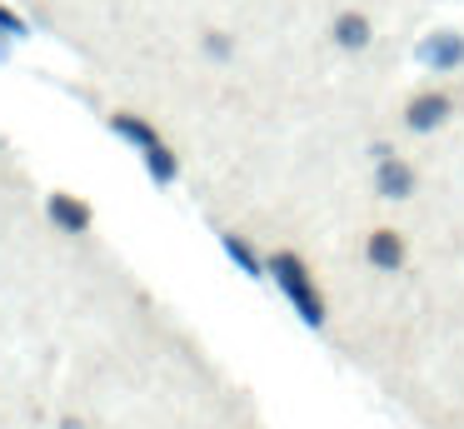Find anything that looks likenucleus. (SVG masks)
<instances>
[{
    "instance_id": "obj_1",
    "label": "nucleus",
    "mask_w": 464,
    "mask_h": 429,
    "mask_svg": "<svg viewBox=\"0 0 464 429\" xmlns=\"http://www.w3.org/2000/svg\"><path fill=\"white\" fill-rule=\"evenodd\" d=\"M270 279H275V289L290 299V309L300 315L304 329L320 335V329L330 325V299H324L320 285H314V269L304 265V255H295V249H285V245L270 249Z\"/></svg>"
},
{
    "instance_id": "obj_2",
    "label": "nucleus",
    "mask_w": 464,
    "mask_h": 429,
    "mask_svg": "<svg viewBox=\"0 0 464 429\" xmlns=\"http://www.w3.org/2000/svg\"><path fill=\"white\" fill-rule=\"evenodd\" d=\"M454 115H459V95H454L450 85H420V90H410L404 105H400L404 135H440Z\"/></svg>"
},
{
    "instance_id": "obj_3",
    "label": "nucleus",
    "mask_w": 464,
    "mask_h": 429,
    "mask_svg": "<svg viewBox=\"0 0 464 429\" xmlns=\"http://www.w3.org/2000/svg\"><path fill=\"white\" fill-rule=\"evenodd\" d=\"M370 170H374V195H380L384 205H404V200H414V190H420L414 160H404L390 140H374L370 145Z\"/></svg>"
},
{
    "instance_id": "obj_4",
    "label": "nucleus",
    "mask_w": 464,
    "mask_h": 429,
    "mask_svg": "<svg viewBox=\"0 0 464 429\" xmlns=\"http://www.w3.org/2000/svg\"><path fill=\"white\" fill-rule=\"evenodd\" d=\"M364 265L374 275H400L410 265V235L400 225H374L364 229Z\"/></svg>"
},
{
    "instance_id": "obj_5",
    "label": "nucleus",
    "mask_w": 464,
    "mask_h": 429,
    "mask_svg": "<svg viewBox=\"0 0 464 429\" xmlns=\"http://www.w3.org/2000/svg\"><path fill=\"white\" fill-rule=\"evenodd\" d=\"M414 65L430 70V75H454V70H464V30H430V35L414 45Z\"/></svg>"
},
{
    "instance_id": "obj_6",
    "label": "nucleus",
    "mask_w": 464,
    "mask_h": 429,
    "mask_svg": "<svg viewBox=\"0 0 464 429\" xmlns=\"http://www.w3.org/2000/svg\"><path fill=\"white\" fill-rule=\"evenodd\" d=\"M324 35H330V45L340 50V55H364V50L374 45V15L360 5H344L330 15V30H324Z\"/></svg>"
},
{
    "instance_id": "obj_7",
    "label": "nucleus",
    "mask_w": 464,
    "mask_h": 429,
    "mask_svg": "<svg viewBox=\"0 0 464 429\" xmlns=\"http://www.w3.org/2000/svg\"><path fill=\"white\" fill-rule=\"evenodd\" d=\"M45 219H51L61 235H91L95 229V205L85 195H75V190H51L45 195Z\"/></svg>"
},
{
    "instance_id": "obj_8",
    "label": "nucleus",
    "mask_w": 464,
    "mask_h": 429,
    "mask_svg": "<svg viewBox=\"0 0 464 429\" xmlns=\"http://www.w3.org/2000/svg\"><path fill=\"white\" fill-rule=\"evenodd\" d=\"M105 130H111L115 140H125L135 155H145L155 140H165L160 130L150 125V115H140V110H111V115H105Z\"/></svg>"
},
{
    "instance_id": "obj_9",
    "label": "nucleus",
    "mask_w": 464,
    "mask_h": 429,
    "mask_svg": "<svg viewBox=\"0 0 464 429\" xmlns=\"http://www.w3.org/2000/svg\"><path fill=\"white\" fill-rule=\"evenodd\" d=\"M220 249L245 279H270V249H255L240 229H220Z\"/></svg>"
},
{
    "instance_id": "obj_10",
    "label": "nucleus",
    "mask_w": 464,
    "mask_h": 429,
    "mask_svg": "<svg viewBox=\"0 0 464 429\" xmlns=\"http://www.w3.org/2000/svg\"><path fill=\"white\" fill-rule=\"evenodd\" d=\"M140 165H145V180H150L155 190L180 185V155H175V145H170V140H155V145L140 155Z\"/></svg>"
},
{
    "instance_id": "obj_11",
    "label": "nucleus",
    "mask_w": 464,
    "mask_h": 429,
    "mask_svg": "<svg viewBox=\"0 0 464 429\" xmlns=\"http://www.w3.org/2000/svg\"><path fill=\"white\" fill-rule=\"evenodd\" d=\"M21 40H31V20L0 0V65L15 55V45H21Z\"/></svg>"
},
{
    "instance_id": "obj_12",
    "label": "nucleus",
    "mask_w": 464,
    "mask_h": 429,
    "mask_svg": "<svg viewBox=\"0 0 464 429\" xmlns=\"http://www.w3.org/2000/svg\"><path fill=\"white\" fill-rule=\"evenodd\" d=\"M200 55L215 60V65H230V60L240 55V35H230V30H220V25L200 30Z\"/></svg>"
},
{
    "instance_id": "obj_13",
    "label": "nucleus",
    "mask_w": 464,
    "mask_h": 429,
    "mask_svg": "<svg viewBox=\"0 0 464 429\" xmlns=\"http://www.w3.org/2000/svg\"><path fill=\"white\" fill-rule=\"evenodd\" d=\"M55 429H91V424H85L81 414H61V419H55Z\"/></svg>"
}]
</instances>
